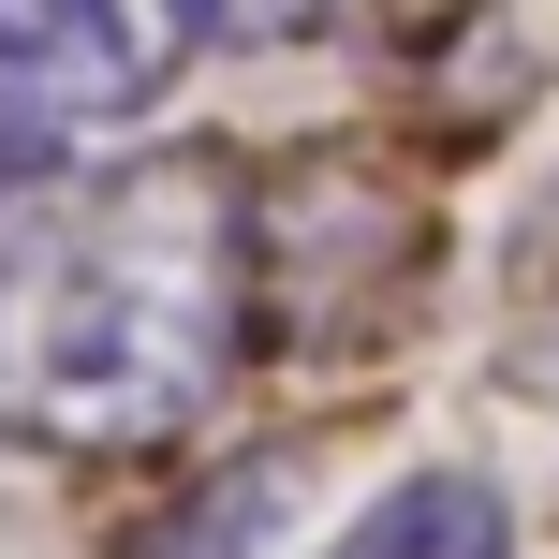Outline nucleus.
Wrapping results in <instances>:
<instances>
[{"mask_svg": "<svg viewBox=\"0 0 559 559\" xmlns=\"http://www.w3.org/2000/svg\"><path fill=\"white\" fill-rule=\"evenodd\" d=\"M265 309V192L236 147H147L0 236V442L163 456L222 413Z\"/></svg>", "mask_w": 559, "mask_h": 559, "instance_id": "nucleus-1", "label": "nucleus"}, {"mask_svg": "<svg viewBox=\"0 0 559 559\" xmlns=\"http://www.w3.org/2000/svg\"><path fill=\"white\" fill-rule=\"evenodd\" d=\"M354 0H177V45L206 59H265V45H324Z\"/></svg>", "mask_w": 559, "mask_h": 559, "instance_id": "nucleus-4", "label": "nucleus"}, {"mask_svg": "<svg viewBox=\"0 0 559 559\" xmlns=\"http://www.w3.org/2000/svg\"><path fill=\"white\" fill-rule=\"evenodd\" d=\"M45 147H59L45 118H15V104H0V236H15L29 206H45Z\"/></svg>", "mask_w": 559, "mask_h": 559, "instance_id": "nucleus-5", "label": "nucleus"}, {"mask_svg": "<svg viewBox=\"0 0 559 559\" xmlns=\"http://www.w3.org/2000/svg\"><path fill=\"white\" fill-rule=\"evenodd\" d=\"M324 559H515V501L486 472H397Z\"/></svg>", "mask_w": 559, "mask_h": 559, "instance_id": "nucleus-3", "label": "nucleus"}, {"mask_svg": "<svg viewBox=\"0 0 559 559\" xmlns=\"http://www.w3.org/2000/svg\"><path fill=\"white\" fill-rule=\"evenodd\" d=\"M133 88H147L133 0H0V104L15 118L88 133V118H133Z\"/></svg>", "mask_w": 559, "mask_h": 559, "instance_id": "nucleus-2", "label": "nucleus"}]
</instances>
